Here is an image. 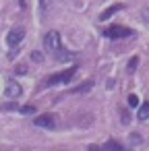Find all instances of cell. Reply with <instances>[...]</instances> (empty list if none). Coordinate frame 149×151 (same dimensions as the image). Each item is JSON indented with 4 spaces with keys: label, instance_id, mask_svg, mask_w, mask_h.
<instances>
[{
    "label": "cell",
    "instance_id": "cell-12",
    "mask_svg": "<svg viewBox=\"0 0 149 151\" xmlns=\"http://www.w3.org/2000/svg\"><path fill=\"white\" fill-rule=\"evenodd\" d=\"M128 106H130V108H137V106H139V97H137V95H128Z\"/></svg>",
    "mask_w": 149,
    "mask_h": 151
},
{
    "label": "cell",
    "instance_id": "cell-2",
    "mask_svg": "<svg viewBox=\"0 0 149 151\" xmlns=\"http://www.w3.org/2000/svg\"><path fill=\"white\" fill-rule=\"evenodd\" d=\"M104 35L110 37V40H122V37L132 35V31H130L128 27H122V25H112V27H108V29L104 31Z\"/></svg>",
    "mask_w": 149,
    "mask_h": 151
},
{
    "label": "cell",
    "instance_id": "cell-3",
    "mask_svg": "<svg viewBox=\"0 0 149 151\" xmlns=\"http://www.w3.org/2000/svg\"><path fill=\"white\" fill-rule=\"evenodd\" d=\"M75 73H77V68L73 66V68H68V70H64V73H58V75L50 77V79L46 81V85L52 87V85H60V83H71V79L75 77Z\"/></svg>",
    "mask_w": 149,
    "mask_h": 151
},
{
    "label": "cell",
    "instance_id": "cell-1",
    "mask_svg": "<svg viewBox=\"0 0 149 151\" xmlns=\"http://www.w3.org/2000/svg\"><path fill=\"white\" fill-rule=\"evenodd\" d=\"M44 46H46V50H48V52L56 54V52L62 48L60 33H58V31H48V33H46V37H44Z\"/></svg>",
    "mask_w": 149,
    "mask_h": 151
},
{
    "label": "cell",
    "instance_id": "cell-7",
    "mask_svg": "<svg viewBox=\"0 0 149 151\" xmlns=\"http://www.w3.org/2000/svg\"><path fill=\"white\" fill-rule=\"evenodd\" d=\"M120 9H122L120 4H116V6H110V9H106V11H104V13L99 15V19H101V21H106V19H110V17H112L114 13H118Z\"/></svg>",
    "mask_w": 149,
    "mask_h": 151
},
{
    "label": "cell",
    "instance_id": "cell-6",
    "mask_svg": "<svg viewBox=\"0 0 149 151\" xmlns=\"http://www.w3.org/2000/svg\"><path fill=\"white\" fill-rule=\"evenodd\" d=\"M4 93H6V97H11V99H17V97H21V93H23V89H21V85L17 83V81H9L6 83V89H4Z\"/></svg>",
    "mask_w": 149,
    "mask_h": 151
},
{
    "label": "cell",
    "instance_id": "cell-8",
    "mask_svg": "<svg viewBox=\"0 0 149 151\" xmlns=\"http://www.w3.org/2000/svg\"><path fill=\"white\" fill-rule=\"evenodd\" d=\"M101 149H106V151H122V145H118L116 141H108Z\"/></svg>",
    "mask_w": 149,
    "mask_h": 151
},
{
    "label": "cell",
    "instance_id": "cell-13",
    "mask_svg": "<svg viewBox=\"0 0 149 151\" xmlns=\"http://www.w3.org/2000/svg\"><path fill=\"white\" fill-rule=\"evenodd\" d=\"M33 112H35L33 106H23V108H21V114H33Z\"/></svg>",
    "mask_w": 149,
    "mask_h": 151
},
{
    "label": "cell",
    "instance_id": "cell-18",
    "mask_svg": "<svg viewBox=\"0 0 149 151\" xmlns=\"http://www.w3.org/2000/svg\"><path fill=\"white\" fill-rule=\"evenodd\" d=\"M145 19H147V21H149V11H145Z\"/></svg>",
    "mask_w": 149,
    "mask_h": 151
},
{
    "label": "cell",
    "instance_id": "cell-16",
    "mask_svg": "<svg viewBox=\"0 0 149 151\" xmlns=\"http://www.w3.org/2000/svg\"><path fill=\"white\" fill-rule=\"evenodd\" d=\"M40 4H42V9L46 11V9H48V4H50V0H40Z\"/></svg>",
    "mask_w": 149,
    "mask_h": 151
},
{
    "label": "cell",
    "instance_id": "cell-11",
    "mask_svg": "<svg viewBox=\"0 0 149 151\" xmlns=\"http://www.w3.org/2000/svg\"><path fill=\"white\" fill-rule=\"evenodd\" d=\"M87 89H91V81H87V83H83L81 87H77L73 93H83V91H87Z\"/></svg>",
    "mask_w": 149,
    "mask_h": 151
},
{
    "label": "cell",
    "instance_id": "cell-14",
    "mask_svg": "<svg viewBox=\"0 0 149 151\" xmlns=\"http://www.w3.org/2000/svg\"><path fill=\"white\" fill-rule=\"evenodd\" d=\"M31 58H33V62H42V60H44V56H42L40 52H33V54H31Z\"/></svg>",
    "mask_w": 149,
    "mask_h": 151
},
{
    "label": "cell",
    "instance_id": "cell-5",
    "mask_svg": "<svg viewBox=\"0 0 149 151\" xmlns=\"http://www.w3.org/2000/svg\"><path fill=\"white\" fill-rule=\"evenodd\" d=\"M33 124L40 126V128H48V130H54V128H56V120H54V116H50V114L37 116V118L33 120Z\"/></svg>",
    "mask_w": 149,
    "mask_h": 151
},
{
    "label": "cell",
    "instance_id": "cell-4",
    "mask_svg": "<svg viewBox=\"0 0 149 151\" xmlns=\"http://www.w3.org/2000/svg\"><path fill=\"white\" fill-rule=\"evenodd\" d=\"M23 37H25V29H23V27H15V29L9 31V35H6V44H9L11 48H15V46H19V44L23 42Z\"/></svg>",
    "mask_w": 149,
    "mask_h": 151
},
{
    "label": "cell",
    "instance_id": "cell-17",
    "mask_svg": "<svg viewBox=\"0 0 149 151\" xmlns=\"http://www.w3.org/2000/svg\"><path fill=\"white\" fill-rule=\"evenodd\" d=\"M25 70H27V68H25V66H17V73H19V75H23V73H25Z\"/></svg>",
    "mask_w": 149,
    "mask_h": 151
},
{
    "label": "cell",
    "instance_id": "cell-10",
    "mask_svg": "<svg viewBox=\"0 0 149 151\" xmlns=\"http://www.w3.org/2000/svg\"><path fill=\"white\" fill-rule=\"evenodd\" d=\"M137 66H139V56H132L130 62H128V66H126V70H128V73H135Z\"/></svg>",
    "mask_w": 149,
    "mask_h": 151
},
{
    "label": "cell",
    "instance_id": "cell-15",
    "mask_svg": "<svg viewBox=\"0 0 149 151\" xmlns=\"http://www.w3.org/2000/svg\"><path fill=\"white\" fill-rule=\"evenodd\" d=\"M130 141H132V145H139L141 137H139V134H130Z\"/></svg>",
    "mask_w": 149,
    "mask_h": 151
},
{
    "label": "cell",
    "instance_id": "cell-9",
    "mask_svg": "<svg viewBox=\"0 0 149 151\" xmlns=\"http://www.w3.org/2000/svg\"><path fill=\"white\" fill-rule=\"evenodd\" d=\"M149 118V101H145L139 110V120H147Z\"/></svg>",
    "mask_w": 149,
    "mask_h": 151
}]
</instances>
